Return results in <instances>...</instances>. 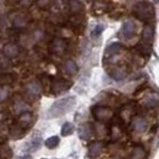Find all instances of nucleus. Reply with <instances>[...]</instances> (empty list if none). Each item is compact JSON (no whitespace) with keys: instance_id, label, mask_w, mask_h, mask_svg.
<instances>
[{"instance_id":"1","label":"nucleus","mask_w":159,"mask_h":159,"mask_svg":"<svg viewBox=\"0 0 159 159\" xmlns=\"http://www.w3.org/2000/svg\"><path fill=\"white\" fill-rule=\"evenodd\" d=\"M76 103L75 96L65 97L59 99L53 103L48 110L47 116L50 119L62 117L69 111H70Z\"/></svg>"},{"instance_id":"2","label":"nucleus","mask_w":159,"mask_h":159,"mask_svg":"<svg viewBox=\"0 0 159 159\" xmlns=\"http://www.w3.org/2000/svg\"><path fill=\"white\" fill-rule=\"evenodd\" d=\"M133 13L139 21H150L156 16L153 6L148 2H139L133 7Z\"/></svg>"},{"instance_id":"3","label":"nucleus","mask_w":159,"mask_h":159,"mask_svg":"<svg viewBox=\"0 0 159 159\" xmlns=\"http://www.w3.org/2000/svg\"><path fill=\"white\" fill-rule=\"evenodd\" d=\"M91 112L94 119L98 122L108 121L112 115V110L104 105H95L91 108Z\"/></svg>"},{"instance_id":"4","label":"nucleus","mask_w":159,"mask_h":159,"mask_svg":"<svg viewBox=\"0 0 159 159\" xmlns=\"http://www.w3.org/2000/svg\"><path fill=\"white\" fill-rule=\"evenodd\" d=\"M73 83L70 81L63 78H54L52 80L51 84V93L54 95H60L62 92L67 91L71 88Z\"/></svg>"},{"instance_id":"5","label":"nucleus","mask_w":159,"mask_h":159,"mask_svg":"<svg viewBox=\"0 0 159 159\" xmlns=\"http://www.w3.org/2000/svg\"><path fill=\"white\" fill-rule=\"evenodd\" d=\"M136 31H137V26L135 22L128 21L123 24L119 34L121 38L125 40H130L133 39L136 35Z\"/></svg>"},{"instance_id":"6","label":"nucleus","mask_w":159,"mask_h":159,"mask_svg":"<svg viewBox=\"0 0 159 159\" xmlns=\"http://www.w3.org/2000/svg\"><path fill=\"white\" fill-rule=\"evenodd\" d=\"M125 48V46L120 42H114L107 46L104 52V60H109L117 56Z\"/></svg>"},{"instance_id":"7","label":"nucleus","mask_w":159,"mask_h":159,"mask_svg":"<svg viewBox=\"0 0 159 159\" xmlns=\"http://www.w3.org/2000/svg\"><path fill=\"white\" fill-rule=\"evenodd\" d=\"M93 132H94V127L93 124L90 123H85L81 124L79 127L78 134L79 137L81 140H89L93 136Z\"/></svg>"},{"instance_id":"8","label":"nucleus","mask_w":159,"mask_h":159,"mask_svg":"<svg viewBox=\"0 0 159 159\" xmlns=\"http://www.w3.org/2000/svg\"><path fill=\"white\" fill-rule=\"evenodd\" d=\"M104 144L102 142H93L88 147V156L91 159H95L103 152Z\"/></svg>"},{"instance_id":"9","label":"nucleus","mask_w":159,"mask_h":159,"mask_svg":"<svg viewBox=\"0 0 159 159\" xmlns=\"http://www.w3.org/2000/svg\"><path fill=\"white\" fill-rule=\"evenodd\" d=\"M155 36V29L154 26L150 24H146L142 31V39L145 43L148 45L151 44L153 41Z\"/></svg>"},{"instance_id":"10","label":"nucleus","mask_w":159,"mask_h":159,"mask_svg":"<svg viewBox=\"0 0 159 159\" xmlns=\"http://www.w3.org/2000/svg\"><path fill=\"white\" fill-rule=\"evenodd\" d=\"M42 145V138L39 136L32 138L30 142H28L24 147V151L26 152H35L39 150Z\"/></svg>"},{"instance_id":"11","label":"nucleus","mask_w":159,"mask_h":159,"mask_svg":"<svg viewBox=\"0 0 159 159\" xmlns=\"http://www.w3.org/2000/svg\"><path fill=\"white\" fill-rule=\"evenodd\" d=\"M109 75L111 79L116 81H123L127 76V71L125 68L122 67H117V68H112L109 71Z\"/></svg>"},{"instance_id":"12","label":"nucleus","mask_w":159,"mask_h":159,"mask_svg":"<svg viewBox=\"0 0 159 159\" xmlns=\"http://www.w3.org/2000/svg\"><path fill=\"white\" fill-rule=\"evenodd\" d=\"M148 123L144 117H139L134 120L132 123V127L139 133H144L148 128Z\"/></svg>"},{"instance_id":"13","label":"nucleus","mask_w":159,"mask_h":159,"mask_svg":"<svg viewBox=\"0 0 159 159\" xmlns=\"http://www.w3.org/2000/svg\"><path fill=\"white\" fill-rule=\"evenodd\" d=\"M64 69L66 73L70 76H76L79 73V68L77 64L72 60H68L65 62L64 65Z\"/></svg>"},{"instance_id":"14","label":"nucleus","mask_w":159,"mask_h":159,"mask_svg":"<svg viewBox=\"0 0 159 159\" xmlns=\"http://www.w3.org/2000/svg\"><path fill=\"white\" fill-rule=\"evenodd\" d=\"M26 92L30 95L37 98L40 96L41 93V87L38 82H31L26 86Z\"/></svg>"},{"instance_id":"15","label":"nucleus","mask_w":159,"mask_h":159,"mask_svg":"<svg viewBox=\"0 0 159 159\" xmlns=\"http://www.w3.org/2000/svg\"><path fill=\"white\" fill-rule=\"evenodd\" d=\"M67 48V43L63 40H56L52 44V51L54 54H62Z\"/></svg>"},{"instance_id":"16","label":"nucleus","mask_w":159,"mask_h":159,"mask_svg":"<svg viewBox=\"0 0 159 159\" xmlns=\"http://www.w3.org/2000/svg\"><path fill=\"white\" fill-rule=\"evenodd\" d=\"M136 51H138L139 54L143 57H150L152 52V48L150 47V45L146 44H137L135 46Z\"/></svg>"},{"instance_id":"17","label":"nucleus","mask_w":159,"mask_h":159,"mask_svg":"<svg viewBox=\"0 0 159 159\" xmlns=\"http://www.w3.org/2000/svg\"><path fill=\"white\" fill-rule=\"evenodd\" d=\"M75 131V126L70 122H65L61 128V135L62 136H68L72 135Z\"/></svg>"},{"instance_id":"18","label":"nucleus","mask_w":159,"mask_h":159,"mask_svg":"<svg viewBox=\"0 0 159 159\" xmlns=\"http://www.w3.org/2000/svg\"><path fill=\"white\" fill-rule=\"evenodd\" d=\"M60 142V139L57 136H53L51 137L48 138L45 141V145L50 150L55 149L59 145Z\"/></svg>"},{"instance_id":"19","label":"nucleus","mask_w":159,"mask_h":159,"mask_svg":"<svg viewBox=\"0 0 159 159\" xmlns=\"http://www.w3.org/2000/svg\"><path fill=\"white\" fill-rule=\"evenodd\" d=\"M4 52L9 57H16L18 54V48L16 45L7 44L4 48Z\"/></svg>"},{"instance_id":"20","label":"nucleus","mask_w":159,"mask_h":159,"mask_svg":"<svg viewBox=\"0 0 159 159\" xmlns=\"http://www.w3.org/2000/svg\"><path fill=\"white\" fill-rule=\"evenodd\" d=\"M104 30H105V27L103 24H97V25L95 26V29L93 30V32H92V35L95 37V38H99V37L102 34V33H103V32L104 31Z\"/></svg>"},{"instance_id":"21","label":"nucleus","mask_w":159,"mask_h":159,"mask_svg":"<svg viewBox=\"0 0 159 159\" xmlns=\"http://www.w3.org/2000/svg\"><path fill=\"white\" fill-rule=\"evenodd\" d=\"M158 99L156 98L152 97L149 98L146 102V107L148 108V109H153V108L156 107L158 106Z\"/></svg>"},{"instance_id":"22","label":"nucleus","mask_w":159,"mask_h":159,"mask_svg":"<svg viewBox=\"0 0 159 159\" xmlns=\"http://www.w3.org/2000/svg\"><path fill=\"white\" fill-rule=\"evenodd\" d=\"M134 158L135 159H142L144 156L143 148L141 147H137L134 152Z\"/></svg>"},{"instance_id":"23","label":"nucleus","mask_w":159,"mask_h":159,"mask_svg":"<svg viewBox=\"0 0 159 159\" xmlns=\"http://www.w3.org/2000/svg\"><path fill=\"white\" fill-rule=\"evenodd\" d=\"M18 159H32V157L30 155H24L23 156H19Z\"/></svg>"}]
</instances>
